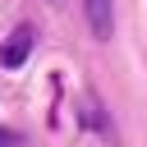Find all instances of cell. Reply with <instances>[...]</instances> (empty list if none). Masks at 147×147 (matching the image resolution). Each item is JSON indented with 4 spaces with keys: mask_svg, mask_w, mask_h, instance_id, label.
I'll return each mask as SVG.
<instances>
[{
    "mask_svg": "<svg viewBox=\"0 0 147 147\" xmlns=\"http://www.w3.org/2000/svg\"><path fill=\"white\" fill-rule=\"evenodd\" d=\"M32 46H37V28H32V23H18V28L0 41V64H5V69H18V64L32 55Z\"/></svg>",
    "mask_w": 147,
    "mask_h": 147,
    "instance_id": "1",
    "label": "cell"
},
{
    "mask_svg": "<svg viewBox=\"0 0 147 147\" xmlns=\"http://www.w3.org/2000/svg\"><path fill=\"white\" fill-rule=\"evenodd\" d=\"M83 18H87L96 41H110V32H115V5L110 0H83Z\"/></svg>",
    "mask_w": 147,
    "mask_h": 147,
    "instance_id": "2",
    "label": "cell"
},
{
    "mask_svg": "<svg viewBox=\"0 0 147 147\" xmlns=\"http://www.w3.org/2000/svg\"><path fill=\"white\" fill-rule=\"evenodd\" d=\"M83 124H92V129H106V115H101V101H83Z\"/></svg>",
    "mask_w": 147,
    "mask_h": 147,
    "instance_id": "3",
    "label": "cell"
},
{
    "mask_svg": "<svg viewBox=\"0 0 147 147\" xmlns=\"http://www.w3.org/2000/svg\"><path fill=\"white\" fill-rule=\"evenodd\" d=\"M0 147H23V133H18V129H5V124H0Z\"/></svg>",
    "mask_w": 147,
    "mask_h": 147,
    "instance_id": "4",
    "label": "cell"
}]
</instances>
